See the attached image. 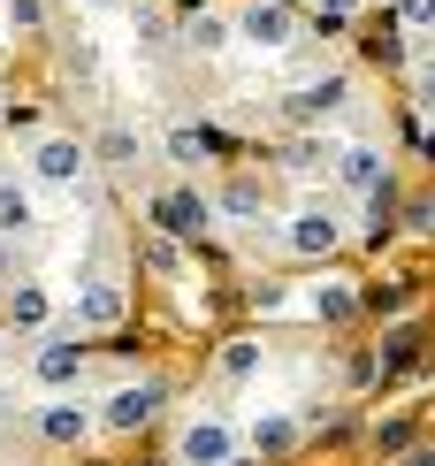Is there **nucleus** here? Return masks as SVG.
<instances>
[{
	"mask_svg": "<svg viewBox=\"0 0 435 466\" xmlns=\"http://www.w3.org/2000/svg\"><path fill=\"white\" fill-rule=\"evenodd\" d=\"M153 215H161L168 238H199V229H207V199H199V191H168Z\"/></svg>",
	"mask_w": 435,
	"mask_h": 466,
	"instance_id": "nucleus-1",
	"label": "nucleus"
},
{
	"mask_svg": "<svg viewBox=\"0 0 435 466\" xmlns=\"http://www.w3.org/2000/svg\"><path fill=\"white\" fill-rule=\"evenodd\" d=\"M245 38H252V46H283V38H290V15L275 8V0H252V15H245Z\"/></svg>",
	"mask_w": 435,
	"mask_h": 466,
	"instance_id": "nucleus-4",
	"label": "nucleus"
},
{
	"mask_svg": "<svg viewBox=\"0 0 435 466\" xmlns=\"http://www.w3.org/2000/svg\"><path fill=\"white\" fill-rule=\"evenodd\" d=\"M290 443H298V429H290V420H260V429H252V451H260V459H283Z\"/></svg>",
	"mask_w": 435,
	"mask_h": 466,
	"instance_id": "nucleus-10",
	"label": "nucleus"
},
{
	"mask_svg": "<svg viewBox=\"0 0 435 466\" xmlns=\"http://www.w3.org/2000/svg\"><path fill=\"white\" fill-rule=\"evenodd\" d=\"M161 413V390H153V382H137V390H123L107 405V429H146V420Z\"/></svg>",
	"mask_w": 435,
	"mask_h": 466,
	"instance_id": "nucleus-2",
	"label": "nucleus"
},
{
	"mask_svg": "<svg viewBox=\"0 0 435 466\" xmlns=\"http://www.w3.org/2000/svg\"><path fill=\"white\" fill-rule=\"evenodd\" d=\"M290 245H298V252H329L336 245V222L329 215H298V222H290Z\"/></svg>",
	"mask_w": 435,
	"mask_h": 466,
	"instance_id": "nucleus-8",
	"label": "nucleus"
},
{
	"mask_svg": "<svg viewBox=\"0 0 435 466\" xmlns=\"http://www.w3.org/2000/svg\"><path fill=\"white\" fill-rule=\"evenodd\" d=\"M405 24H435V0H405Z\"/></svg>",
	"mask_w": 435,
	"mask_h": 466,
	"instance_id": "nucleus-19",
	"label": "nucleus"
},
{
	"mask_svg": "<svg viewBox=\"0 0 435 466\" xmlns=\"http://www.w3.org/2000/svg\"><path fill=\"white\" fill-rule=\"evenodd\" d=\"M420 100H428V107H435V69H428V76H420Z\"/></svg>",
	"mask_w": 435,
	"mask_h": 466,
	"instance_id": "nucleus-22",
	"label": "nucleus"
},
{
	"mask_svg": "<svg viewBox=\"0 0 435 466\" xmlns=\"http://www.w3.org/2000/svg\"><path fill=\"white\" fill-rule=\"evenodd\" d=\"M222 451H229V436L214 429V420H199V429L184 436V459H191V466H222Z\"/></svg>",
	"mask_w": 435,
	"mask_h": 466,
	"instance_id": "nucleus-7",
	"label": "nucleus"
},
{
	"mask_svg": "<svg viewBox=\"0 0 435 466\" xmlns=\"http://www.w3.org/2000/svg\"><path fill=\"white\" fill-rule=\"evenodd\" d=\"M38 429H46L54 443H76V436H85V413H76V405H54V413L38 420Z\"/></svg>",
	"mask_w": 435,
	"mask_h": 466,
	"instance_id": "nucleus-13",
	"label": "nucleus"
},
{
	"mask_svg": "<svg viewBox=\"0 0 435 466\" xmlns=\"http://www.w3.org/2000/svg\"><path fill=\"white\" fill-rule=\"evenodd\" d=\"M412 360H420V329H398V344H389V360H382V375H405Z\"/></svg>",
	"mask_w": 435,
	"mask_h": 466,
	"instance_id": "nucleus-16",
	"label": "nucleus"
},
{
	"mask_svg": "<svg viewBox=\"0 0 435 466\" xmlns=\"http://www.w3.org/2000/svg\"><path fill=\"white\" fill-rule=\"evenodd\" d=\"M76 321H85V329H115V321H123V290H115V283H92L85 299H76Z\"/></svg>",
	"mask_w": 435,
	"mask_h": 466,
	"instance_id": "nucleus-3",
	"label": "nucleus"
},
{
	"mask_svg": "<svg viewBox=\"0 0 435 466\" xmlns=\"http://www.w3.org/2000/svg\"><path fill=\"white\" fill-rule=\"evenodd\" d=\"M222 207H229V215H252V222H260V184H252V177H237V184L222 191Z\"/></svg>",
	"mask_w": 435,
	"mask_h": 466,
	"instance_id": "nucleus-15",
	"label": "nucleus"
},
{
	"mask_svg": "<svg viewBox=\"0 0 435 466\" xmlns=\"http://www.w3.org/2000/svg\"><path fill=\"white\" fill-rule=\"evenodd\" d=\"M412 146H420V153H428V161H435V130H420V123H412Z\"/></svg>",
	"mask_w": 435,
	"mask_h": 466,
	"instance_id": "nucleus-21",
	"label": "nucleus"
},
{
	"mask_svg": "<svg viewBox=\"0 0 435 466\" xmlns=\"http://www.w3.org/2000/svg\"><path fill=\"white\" fill-rule=\"evenodd\" d=\"M222 38H229V24H222L214 8H199V15H191V46H199V54H214Z\"/></svg>",
	"mask_w": 435,
	"mask_h": 466,
	"instance_id": "nucleus-14",
	"label": "nucleus"
},
{
	"mask_svg": "<svg viewBox=\"0 0 435 466\" xmlns=\"http://www.w3.org/2000/svg\"><path fill=\"white\" fill-rule=\"evenodd\" d=\"M344 76H313V85L298 92V100H290V115H329V107H344Z\"/></svg>",
	"mask_w": 435,
	"mask_h": 466,
	"instance_id": "nucleus-6",
	"label": "nucleus"
},
{
	"mask_svg": "<svg viewBox=\"0 0 435 466\" xmlns=\"http://www.w3.org/2000/svg\"><path fill=\"white\" fill-rule=\"evenodd\" d=\"M344 177L359 184V191H374V184H382V161H374L367 146H344Z\"/></svg>",
	"mask_w": 435,
	"mask_h": 466,
	"instance_id": "nucleus-11",
	"label": "nucleus"
},
{
	"mask_svg": "<svg viewBox=\"0 0 435 466\" xmlns=\"http://www.w3.org/2000/svg\"><path fill=\"white\" fill-rule=\"evenodd\" d=\"M69 375H76V344H69V337H54L46 352H38V382H69Z\"/></svg>",
	"mask_w": 435,
	"mask_h": 466,
	"instance_id": "nucleus-9",
	"label": "nucleus"
},
{
	"mask_svg": "<svg viewBox=\"0 0 435 466\" xmlns=\"http://www.w3.org/2000/svg\"><path fill=\"white\" fill-rule=\"evenodd\" d=\"M222 367H229V375H252V367H260V344H229Z\"/></svg>",
	"mask_w": 435,
	"mask_h": 466,
	"instance_id": "nucleus-18",
	"label": "nucleus"
},
{
	"mask_svg": "<svg viewBox=\"0 0 435 466\" xmlns=\"http://www.w3.org/2000/svg\"><path fill=\"white\" fill-rule=\"evenodd\" d=\"M76 168H85V153H76L69 138H46V146H38V177H46V184H69Z\"/></svg>",
	"mask_w": 435,
	"mask_h": 466,
	"instance_id": "nucleus-5",
	"label": "nucleus"
},
{
	"mask_svg": "<svg viewBox=\"0 0 435 466\" xmlns=\"http://www.w3.org/2000/svg\"><path fill=\"white\" fill-rule=\"evenodd\" d=\"M351 8H359V0H321V15H336V24H344Z\"/></svg>",
	"mask_w": 435,
	"mask_h": 466,
	"instance_id": "nucleus-20",
	"label": "nucleus"
},
{
	"mask_svg": "<svg viewBox=\"0 0 435 466\" xmlns=\"http://www.w3.org/2000/svg\"><path fill=\"white\" fill-rule=\"evenodd\" d=\"M31 222V191L24 184H0V229H24Z\"/></svg>",
	"mask_w": 435,
	"mask_h": 466,
	"instance_id": "nucleus-12",
	"label": "nucleus"
},
{
	"mask_svg": "<svg viewBox=\"0 0 435 466\" xmlns=\"http://www.w3.org/2000/svg\"><path fill=\"white\" fill-rule=\"evenodd\" d=\"M15 321H24V329H38V321H46V290H15Z\"/></svg>",
	"mask_w": 435,
	"mask_h": 466,
	"instance_id": "nucleus-17",
	"label": "nucleus"
}]
</instances>
